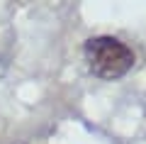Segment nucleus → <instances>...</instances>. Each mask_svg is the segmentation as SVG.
I'll use <instances>...</instances> for the list:
<instances>
[{"mask_svg":"<svg viewBox=\"0 0 146 144\" xmlns=\"http://www.w3.org/2000/svg\"><path fill=\"white\" fill-rule=\"evenodd\" d=\"M3 71H5V64H3V61H0V76H3Z\"/></svg>","mask_w":146,"mask_h":144,"instance_id":"2","label":"nucleus"},{"mask_svg":"<svg viewBox=\"0 0 146 144\" xmlns=\"http://www.w3.org/2000/svg\"><path fill=\"white\" fill-rule=\"evenodd\" d=\"M88 68L102 81H117V78L127 76L134 66V52L131 46H127L122 39L112 34H100L90 37L83 46Z\"/></svg>","mask_w":146,"mask_h":144,"instance_id":"1","label":"nucleus"}]
</instances>
